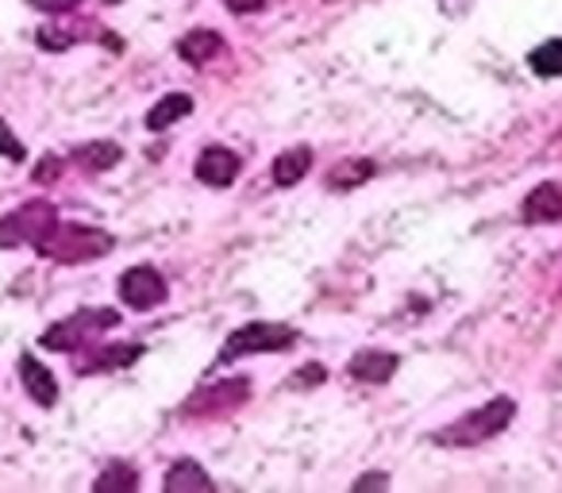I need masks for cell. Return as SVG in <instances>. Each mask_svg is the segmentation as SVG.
Wrapping results in <instances>:
<instances>
[{
  "label": "cell",
  "mask_w": 562,
  "mask_h": 493,
  "mask_svg": "<svg viewBox=\"0 0 562 493\" xmlns=\"http://www.w3.org/2000/svg\"><path fill=\"white\" fill-rule=\"evenodd\" d=\"M112 247H116V239H112L104 227L63 224V220H58V224L50 227V235L40 243V247H35V251H40L43 259H50V262H63V267H78V262L104 259Z\"/></svg>",
  "instance_id": "cell-1"
},
{
  "label": "cell",
  "mask_w": 562,
  "mask_h": 493,
  "mask_svg": "<svg viewBox=\"0 0 562 493\" xmlns=\"http://www.w3.org/2000/svg\"><path fill=\"white\" fill-rule=\"evenodd\" d=\"M516 416V401L513 397H490L485 405H477L474 413L459 416L454 424H447L443 432H436V444L443 447H474L485 439L501 436V432L513 424Z\"/></svg>",
  "instance_id": "cell-2"
},
{
  "label": "cell",
  "mask_w": 562,
  "mask_h": 493,
  "mask_svg": "<svg viewBox=\"0 0 562 493\" xmlns=\"http://www.w3.org/2000/svg\"><path fill=\"white\" fill-rule=\"evenodd\" d=\"M58 224V209L50 201H27L20 209H12L9 216L0 220V251L12 247H40L50 235V227Z\"/></svg>",
  "instance_id": "cell-3"
},
{
  "label": "cell",
  "mask_w": 562,
  "mask_h": 493,
  "mask_svg": "<svg viewBox=\"0 0 562 493\" xmlns=\"http://www.w3.org/2000/svg\"><path fill=\"white\" fill-rule=\"evenodd\" d=\"M116 324H120L116 309H78V313L66 316L63 324L43 332L40 344L47 347V351H78V347L93 344L101 332L116 328Z\"/></svg>",
  "instance_id": "cell-4"
},
{
  "label": "cell",
  "mask_w": 562,
  "mask_h": 493,
  "mask_svg": "<svg viewBox=\"0 0 562 493\" xmlns=\"http://www.w3.org/2000/svg\"><path fill=\"white\" fill-rule=\"evenodd\" d=\"M297 344V332L285 328V324H243L239 332L227 336V344L220 347V362L247 359V355H273V351H290Z\"/></svg>",
  "instance_id": "cell-5"
},
{
  "label": "cell",
  "mask_w": 562,
  "mask_h": 493,
  "mask_svg": "<svg viewBox=\"0 0 562 493\" xmlns=\"http://www.w3.org/2000/svg\"><path fill=\"white\" fill-rule=\"evenodd\" d=\"M166 278L155 267H132L120 274V301L135 313H147V309L162 305L166 301Z\"/></svg>",
  "instance_id": "cell-6"
},
{
  "label": "cell",
  "mask_w": 562,
  "mask_h": 493,
  "mask_svg": "<svg viewBox=\"0 0 562 493\" xmlns=\"http://www.w3.org/2000/svg\"><path fill=\"white\" fill-rule=\"evenodd\" d=\"M250 393V385L243 382V378H235V382H220V385H209V390L193 393L186 405V416H216L224 413V408H235L243 405Z\"/></svg>",
  "instance_id": "cell-7"
},
{
  "label": "cell",
  "mask_w": 562,
  "mask_h": 493,
  "mask_svg": "<svg viewBox=\"0 0 562 493\" xmlns=\"http://www.w3.org/2000/svg\"><path fill=\"white\" fill-rule=\"evenodd\" d=\"M239 170H243V158L235 155V150H227V147L201 150V158H196V166H193L196 181H204V186H212V189L232 186V181L239 178Z\"/></svg>",
  "instance_id": "cell-8"
},
{
  "label": "cell",
  "mask_w": 562,
  "mask_h": 493,
  "mask_svg": "<svg viewBox=\"0 0 562 493\" xmlns=\"http://www.w3.org/2000/svg\"><path fill=\"white\" fill-rule=\"evenodd\" d=\"M143 355V347L135 344H97L89 355L78 359V374H104V370H124L132 367L135 359Z\"/></svg>",
  "instance_id": "cell-9"
},
{
  "label": "cell",
  "mask_w": 562,
  "mask_h": 493,
  "mask_svg": "<svg viewBox=\"0 0 562 493\" xmlns=\"http://www.w3.org/2000/svg\"><path fill=\"white\" fill-rule=\"evenodd\" d=\"M20 382H24L27 397H32L35 405L50 408L58 401V378L50 374L40 359H32V355H24V359H20Z\"/></svg>",
  "instance_id": "cell-10"
},
{
  "label": "cell",
  "mask_w": 562,
  "mask_h": 493,
  "mask_svg": "<svg viewBox=\"0 0 562 493\" xmlns=\"http://www.w3.org/2000/svg\"><path fill=\"white\" fill-rule=\"evenodd\" d=\"M524 220L528 224H559L562 220V186L543 181L524 197Z\"/></svg>",
  "instance_id": "cell-11"
},
{
  "label": "cell",
  "mask_w": 562,
  "mask_h": 493,
  "mask_svg": "<svg viewBox=\"0 0 562 493\" xmlns=\"http://www.w3.org/2000/svg\"><path fill=\"white\" fill-rule=\"evenodd\" d=\"M397 367H401V359H397V355H390V351H359L351 362H347V374H351L355 382L382 385V382H390Z\"/></svg>",
  "instance_id": "cell-12"
},
{
  "label": "cell",
  "mask_w": 562,
  "mask_h": 493,
  "mask_svg": "<svg viewBox=\"0 0 562 493\" xmlns=\"http://www.w3.org/2000/svg\"><path fill=\"white\" fill-rule=\"evenodd\" d=\"M178 55H181V63H189V66H204L216 55H224V40H220L212 27H196V32L178 40Z\"/></svg>",
  "instance_id": "cell-13"
},
{
  "label": "cell",
  "mask_w": 562,
  "mask_h": 493,
  "mask_svg": "<svg viewBox=\"0 0 562 493\" xmlns=\"http://www.w3.org/2000/svg\"><path fill=\"white\" fill-rule=\"evenodd\" d=\"M120 158H124L120 143H109V139H93V143H81V147H74V163H78L86 173L112 170V166H116Z\"/></svg>",
  "instance_id": "cell-14"
},
{
  "label": "cell",
  "mask_w": 562,
  "mask_h": 493,
  "mask_svg": "<svg viewBox=\"0 0 562 493\" xmlns=\"http://www.w3.org/2000/svg\"><path fill=\"white\" fill-rule=\"evenodd\" d=\"M97 32H101V27H93V24H50L35 32V43H40L43 51H66L81 40H101Z\"/></svg>",
  "instance_id": "cell-15"
},
{
  "label": "cell",
  "mask_w": 562,
  "mask_h": 493,
  "mask_svg": "<svg viewBox=\"0 0 562 493\" xmlns=\"http://www.w3.org/2000/svg\"><path fill=\"white\" fill-rule=\"evenodd\" d=\"M162 490H170V493H193V490H216V482H212V478L204 474V467H196L193 459H178L170 470H166Z\"/></svg>",
  "instance_id": "cell-16"
},
{
  "label": "cell",
  "mask_w": 562,
  "mask_h": 493,
  "mask_svg": "<svg viewBox=\"0 0 562 493\" xmlns=\"http://www.w3.org/2000/svg\"><path fill=\"white\" fill-rule=\"evenodd\" d=\"M308 170H313V150H308V147L281 150V155L273 158V186H281V189L297 186Z\"/></svg>",
  "instance_id": "cell-17"
},
{
  "label": "cell",
  "mask_w": 562,
  "mask_h": 493,
  "mask_svg": "<svg viewBox=\"0 0 562 493\" xmlns=\"http://www.w3.org/2000/svg\"><path fill=\"white\" fill-rule=\"evenodd\" d=\"M189 112H193V97L189 93H166L162 101L147 112V127L150 132H166V127L178 124V120L189 116Z\"/></svg>",
  "instance_id": "cell-18"
},
{
  "label": "cell",
  "mask_w": 562,
  "mask_h": 493,
  "mask_svg": "<svg viewBox=\"0 0 562 493\" xmlns=\"http://www.w3.org/2000/svg\"><path fill=\"white\" fill-rule=\"evenodd\" d=\"M370 178H374V163H370V158H355V163L331 166L328 186L331 189H355V186H362V181H370Z\"/></svg>",
  "instance_id": "cell-19"
},
{
  "label": "cell",
  "mask_w": 562,
  "mask_h": 493,
  "mask_svg": "<svg viewBox=\"0 0 562 493\" xmlns=\"http://www.w3.org/2000/svg\"><path fill=\"white\" fill-rule=\"evenodd\" d=\"M528 66H531V74H539V78H559L562 74V40L539 43V47L528 55Z\"/></svg>",
  "instance_id": "cell-20"
},
{
  "label": "cell",
  "mask_w": 562,
  "mask_h": 493,
  "mask_svg": "<svg viewBox=\"0 0 562 493\" xmlns=\"http://www.w3.org/2000/svg\"><path fill=\"white\" fill-rule=\"evenodd\" d=\"M93 490H101V493H116V490L132 493V490H139V470H132L127 462H112V467L93 482Z\"/></svg>",
  "instance_id": "cell-21"
},
{
  "label": "cell",
  "mask_w": 562,
  "mask_h": 493,
  "mask_svg": "<svg viewBox=\"0 0 562 493\" xmlns=\"http://www.w3.org/2000/svg\"><path fill=\"white\" fill-rule=\"evenodd\" d=\"M0 158H9V163H24L27 158V150H24V143L12 135V127L0 120Z\"/></svg>",
  "instance_id": "cell-22"
},
{
  "label": "cell",
  "mask_w": 562,
  "mask_h": 493,
  "mask_svg": "<svg viewBox=\"0 0 562 493\" xmlns=\"http://www.w3.org/2000/svg\"><path fill=\"white\" fill-rule=\"evenodd\" d=\"M58 178H63V158H58V155H47L40 166H35V181H40V186H47V181H58Z\"/></svg>",
  "instance_id": "cell-23"
},
{
  "label": "cell",
  "mask_w": 562,
  "mask_h": 493,
  "mask_svg": "<svg viewBox=\"0 0 562 493\" xmlns=\"http://www.w3.org/2000/svg\"><path fill=\"white\" fill-rule=\"evenodd\" d=\"M35 12H47V16H63V12H74L81 0H27Z\"/></svg>",
  "instance_id": "cell-24"
},
{
  "label": "cell",
  "mask_w": 562,
  "mask_h": 493,
  "mask_svg": "<svg viewBox=\"0 0 562 493\" xmlns=\"http://www.w3.org/2000/svg\"><path fill=\"white\" fill-rule=\"evenodd\" d=\"M224 4L235 12V16H250V12L266 9V0H224Z\"/></svg>",
  "instance_id": "cell-25"
},
{
  "label": "cell",
  "mask_w": 562,
  "mask_h": 493,
  "mask_svg": "<svg viewBox=\"0 0 562 493\" xmlns=\"http://www.w3.org/2000/svg\"><path fill=\"white\" fill-rule=\"evenodd\" d=\"M355 485H359V490H367V485H382V490H385V485H390V478H385V474H367V478H359Z\"/></svg>",
  "instance_id": "cell-26"
}]
</instances>
